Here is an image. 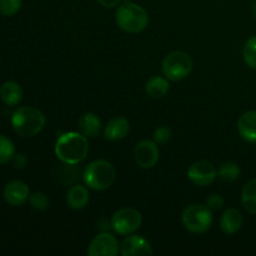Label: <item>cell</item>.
Wrapping results in <instances>:
<instances>
[{
  "instance_id": "obj_1",
  "label": "cell",
  "mask_w": 256,
  "mask_h": 256,
  "mask_svg": "<svg viewBox=\"0 0 256 256\" xmlns=\"http://www.w3.org/2000/svg\"><path fill=\"white\" fill-rule=\"evenodd\" d=\"M88 152V138L80 132H65L60 135L55 142V154L64 164H79L86 158Z\"/></svg>"
},
{
  "instance_id": "obj_2",
  "label": "cell",
  "mask_w": 256,
  "mask_h": 256,
  "mask_svg": "<svg viewBox=\"0 0 256 256\" xmlns=\"http://www.w3.org/2000/svg\"><path fill=\"white\" fill-rule=\"evenodd\" d=\"M12 126L19 136H35L44 129L45 116L39 109L35 108H18L12 115Z\"/></svg>"
},
{
  "instance_id": "obj_3",
  "label": "cell",
  "mask_w": 256,
  "mask_h": 256,
  "mask_svg": "<svg viewBox=\"0 0 256 256\" xmlns=\"http://www.w3.org/2000/svg\"><path fill=\"white\" fill-rule=\"evenodd\" d=\"M115 22L118 26L130 34H138L145 30L149 24L148 12L139 4L132 2H125L116 9Z\"/></svg>"
},
{
  "instance_id": "obj_4",
  "label": "cell",
  "mask_w": 256,
  "mask_h": 256,
  "mask_svg": "<svg viewBox=\"0 0 256 256\" xmlns=\"http://www.w3.org/2000/svg\"><path fill=\"white\" fill-rule=\"evenodd\" d=\"M115 176H116V172H115L114 166L105 160L92 162L89 165H86L82 174L85 185L98 192L109 189L114 184Z\"/></svg>"
},
{
  "instance_id": "obj_5",
  "label": "cell",
  "mask_w": 256,
  "mask_h": 256,
  "mask_svg": "<svg viewBox=\"0 0 256 256\" xmlns=\"http://www.w3.org/2000/svg\"><path fill=\"white\" fill-rule=\"evenodd\" d=\"M162 74L172 82H180L190 75L192 59L185 52H172L164 58L162 64Z\"/></svg>"
},
{
  "instance_id": "obj_6",
  "label": "cell",
  "mask_w": 256,
  "mask_h": 256,
  "mask_svg": "<svg viewBox=\"0 0 256 256\" xmlns=\"http://www.w3.org/2000/svg\"><path fill=\"white\" fill-rule=\"evenodd\" d=\"M182 222L188 232L204 234L212 225V212L206 205H190L182 212Z\"/></svg>"
},
{
  "instance_id": "obj_7",
  "label": "cell",
  "mask_w": 256,
  "mask_h": 256,
  "mask_svg": "<svg viewBox=\"0 0 256 256\" xmlns=\"http://www.w3.org/2000/svg\"><path fill=\"white\" fill-rule=\"evenodd\" d=\"M142 216L134 208H124L114 212L112 218V228L119 235H130L140 229Z\"/></svg>"
},
{
  "instance_id": "obj_8",
  "label": "cell",
  "mask_w": 256,
  "mask_h": 256,
  "mask_svg": "<svg viewBox=\"0 0 256 256\" xmlns=\"http://www.w3.org/2000/svg\"><path fill=\"white\" fill-rule=\"evenodd\" d=\"M218 176V170L212 162L200 160V162H194L188 169V178L192 184L198 186H208Z\"/></svg>"
},
{
  "instance_id": "obj_9",
  "label": "cell",
  "mask_w": 256,
  "mask_h": 256,
  "mask_svg": "<svg viewBox=\"0 0 256 256\" xmlns=\"http://www.w3.org/2000/svg\"><path fill=\"white\" fill-rule=\"evenodd\" d=\"M119 254V242L109 232H100L92 240L88 249L89 256H116Z\"/></svg>"
},
{
  "instance_id": "obj_10",
  "label": "cell",
  "mask_w": 256,
  "mask_h": 256,
  "mask_svg": "<svg viewBox=\"0 0 256 256\" xmlns=\"http://www.w3.org/2000/svg\"><path fill=\"white\" fill-rule=\"evenodd\" d=\"M160 152L158 144L152 140H142L136 145L134 158L136 164L142 169H152L159 162Z\"/></svg>"
},
{
  "instance_id": "obj_11",
  "label": "cell",
  "mask_w": 256,
  "mask_h": 256,
  "mask_svg": "<svg viewBox=\"0 0 256 256\" xmlns=\"http://www.w3.org/2000/svg\"><path fill=\"white\" fill-rule=\"evenodd\" d=\"M120 254L122 256H150L154 252L146 239L139 235H129L120 245Z\"/></svg>"
},
{
  "instance_id": "obj_12",
  "label": "cell",
  "mask_w": 256,
  "mask_h": 256,
  "mask_svg": "<svg viewBox=\"0 0 256 256\" xmlns=\"http://www.w3.org/2000/svg\"><path fill=\"white\" fill-rule=\"evenodd\" d=\"M2 196L10 206H22L30 196L29 186L22 180H12L5 185Z\"/></svg>"
},
{
  "instance_id": "obj_13",
  "label": "cell",
  "mask_w": 256,
  "mask_h": 256,
  "mask_svg": "<svg viewBox=\"0 0 256 256\" xmlns=\"http://www.w3.org/2000/svg\"><path fill=\"white\" fill-rule=\"evenodd\" d=\"M130 132V122L129 120L122 116H116L110 120L106 124L104 130L105 139L109 142H116L122 140L129 134Z\"/></svg>"
},
{
  "instance_id": "obj_14",
  "label": "cell",
  "mask_w": 256,
  "mask_h": 256,
  "mask_svg": "<svg viewBox=\"0 0 256 256\" xmlns=\"http://www.w3.org/2000/svg\"><path fill=\"white\" fill-rule=\"evenodd\" d=\"M238 130L239 134L245 142L256 144V112H244L238 122Z\"/></svg>"
},
{
  "instance_id": "obj_15",
  "label": "cell",
  "mask_w": 256,
  "mask_h": 256,
  "mask_svg": "<svg viewBox=\"0 0 256 256\" xmlns=\"http://www.w3.org/2000/svg\"><path fill=\"white\" fill-rule=\"evenodd\" d=\"M22 86L15 82H5L0 86V99L8 106H16L22 100Z\"/></svg>"
},
{
  "instance_id": "obj_16",
  "label": "cell",
  "mask_w": 256,
  "mask_h": 256,
  "mask_svg": "<svg viewBox=\"0 0 256 256\" xmlns=\"http://www.w3.org/2000/svg\"><path fill=\"white\" fill-rule=\"evenodd\" d=\"M242 214L238 209H228L222 214V220H220V228L222 232L228 235L235 234L239 232L242 226Z\"/></svg>"
},
{
  "instance_id": "obj_17",
  "label": "cell",
  "mask_w": 256,
  "mask_h": 256,
  "mask_svg": "<svg viewBox=\"0 0 256 256\" xmlns=\"http://www.w3.org/2000/svg\"><path fill=\"white\" fill-rule=\"evenodd\" d=\"M89 202V190L82 185H74L66 194V204L74 210H82Z\"/></svg>"
},
{
  "instance_id": "obj_18",
  "label": "cell",
  "mask_w": 256,
  "mask_h": 256,
  "mask_svg": "<svg viewBox=\"0 0 256 256\" xmlns=\"http://www.w3.org/2000/svg\"><path fill=\"white\" fill-rule=\"evenodd\" d=\"M79 129L86 138H96L102 130V122L94 112H85L79 119Z\"/></svg>"
},
{
  "instance_id": "obj_19",
  "label": "cell",
  "mask_w": 256,
  "mask_h": 256,
  "mask_svg": "<svg viewBox=\"0 0 256 256\" xmlns=\"http://www.w3.org/2000/svg\"><path fill=\"white\" fill-rule=\"evenodd\" d=\"M170 89L169 79L162 76H155L150 78L149 80L145 84V92L149 95L150 98H154V99H159V98L165 96L168 94Z\"/></svg>"
},
{
  "instance_id": "obj_20",
  "label": "cell",
  "mask_w": 256,
  "mask_h": 256,
  "mask_svg": "<svg viewBox=\"0 0 256 256\" xmlns=\"http://www.w3.org/2000/svg\"><path fill=\"white\" fill-rule=\"evenodd\" d=\"M242 204L248 212L256 215V179L248 182L242 189Z\"/></svg>"
},
{
  "instance_id": "obj_21",
  "label": "cell",
  "mask_w": 256,
  "mask_h": 256,
  "mask_svg": "<svg viewBox=\"0 0 256 256\" xmlns=\"http://www.w3.org/2000/svg\"><path fill=\"white\" fill-rule=\"evenodd\" d=\"M240 172H242V170H240L239 165L235 164V162H224V164L220 166L219 172H218V175H219V178L222 180V182H232L239 179Z\"/></svg>"
},
{
  "instance_id": "obj_22",
  "label": "cell",
  "mask_w": 256,
  "mask_h": 256,
  "mask_svg": "<svg viewBox=\"0 0 256 256\" xmlns=\"http://www.w3.org/2000/svg\"><path fill=\"white\" fill-rule=\"evenodd\" d=\"M15 156L14 142L5 135L0 134V165L8 164Z\"/></svg>"
},
{
  "instance_id": "obj_23",
  "label": "cell",
  "mask_w": 256,
  "mask_h": 256,
  "mask_svg": "<svg viewBox=\"0 0 256 256\" xmlns=\"http://www.w3.org/2000/svg\"><path fill=\"white\" fill-rule=\"evenodd\" d=\"M244 60L246 65L256 70V36L250 38L244 46Z\"/></svg>"
},
{
  "instance_id": "obj_24",
  "label": "cell",
  "mask_w": 256,
  "mask_h": 256,
  "mask_svg": "<svg viewBox=\"0 0 256 256\" xmlns=\"http://www.w3.org/2000/svg\"><path fill=\"white\" fill-rule=\"evenodd\" d=\"M29 202L32 209L39 210V212H45L50 208V199L44 192H34L29 196Z\"/></svg>"
},
{
  "instance_id": "obj_25",
  "label": "cell",
  "mask_w": 256,
  "mask_h": 256,
  "mask_svg": "<svg viewBox=\"0 0 256 256\" xmlns=\"http://www.w3.org/2000/svg\"><path fill=\"white\" fill-rule=\"evenodd\" d=\"M22 0H0V14L4 16H12L22 8Z\"/></svg>"
},
{
  "instance_id": "obj_26",
  "label": "cell",
  "mask_w": 256,
  "mask_h": 256,
  "mask_svg": "<svg viewBox=\"0 0 256 256\" xmlns=\"http://www.w3.org/2000/svg\"><path fill=\"white\" fill-rule=\"evenodd\" d=\"M172 139V130L168 126H159L154 132V142L156 144H166Z\"/></svg>"
},
{
  "instance_id": "obj_27",
  "label": "cell",
  "mask_w": 256,
  "mask_h": 256,
  "mask_svg": "<svg viewBox=\"0 0 256 256\" xmlns=\"http://www.w3.org/2000/svg\"><path fill=\"white\" fill-rule=\"evenodd\" d=\"M206 206L210 210H219L224 206V198L219 194H212L208 198Z\"/></svg>"
},
{
  "instance_id": "obj_28",
  "label": "cell",
  "mask_w": 256,
  "mask_h": 256,
  "mask_svg": "<svg viewBox=\"0 0 256 256\" xmlns=\"http://www.w3.org/2000/svg\"><path fill=\"white\" fill-rule=\"evenodd\" d=\"M14 165L15 168H18V169H22V168H24L25 165H26V156H25L24 154H18L14 156Z\"/></svg>"
},
{
  "instance_id": "obj_29",
  "label": "cell",
  "mask_w": 256,
  "mask_h": 256,
  "mask_svg": "<svg viewBox=\"0 0 256 256\" xmlns=\"http://www.w3.org/2000/svg\"><path fill=\"white\" fill-rule=\"evenodd\" d=\"M120 2L122 0H98V2L104 8H115L119 5Z\"/></svg>"
},
{
  "instance_id": "obj_30",
  "label": "cell",
  "mask_w": 256,
  "mask_h": 256,
  "mask_svg": "<svg viewBox=\"0 0 256 256\" xmlns=\"http://www.w3.org/2000/svg\"><path fill=\"white\" fill-rule=\"evenodd\" d=\"M252 12H254V15H255V18H256V0H254V2H252Z\"/></svg>"
}]
</instances>
